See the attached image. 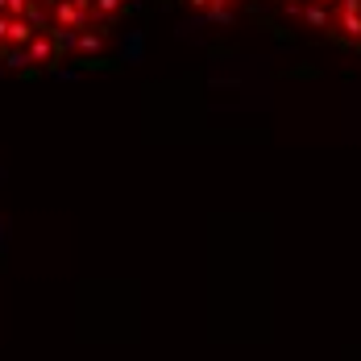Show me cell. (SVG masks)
<instances>
[{
	"mask_svg": "<svg viewBox=\"0 0 361 361\" xmlns=\"http://www.w3.org/2000/svg\"><path fill=\"white\" fill-rule=\"evenodd\" d=\"M67 46L42 0H0V75L67 71Z\"/></svg>",
	"mask_w": 361,
	"mask_h": 361,
	"instance_id": "1",
	"label": "cell"
},
{
	"mask_svg": "<svg viewBox=\"0 0 361 361\" xmlns=\"http://www.w3.org/2000/svg\"><path fill=\"white\" fill-rule=\"evenodd\" d=\"M54 30L67 46L71 67H92L109 59L112 42L121 37L133 0H42Z\"/></svg>",
	"mask_w": 361,
	"mask_h": 361,
	"instance_id": "2",
	"label": "cell"
},
{
	"mask_svg": "<svg viewBox=\"0 0 361 361\" xmlns=\"http://www.w3.org/2000/svg\"><path fill=\"white\" fill-rule=\"evenodd\" d=\"M295 25L361 54V0H274Z\"/></svg>",
	"mask_w": 361,
	"mask_h": 361,
	"instance_id": "3",
	"label": "cell"
},
{
	"mask_svg": "<svg viewBox=\"0 0 361 361\" xmlns=\"http://www.w3.org/2000/svg\"><path fill=\"white\" fill-rule=\"evenodd\" d=\"M187 4V13H195L200 21H228V17H237V8L245 4V0H183Z\"/></svg>",
	"mask_w": 361,
	"mask_h": 361,
	"instance_id": "4",
	"label": "cell"
}]
</instances>
